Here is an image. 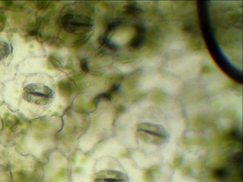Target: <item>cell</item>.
Here are the masks:
<instances>
[{
  "mask_svg": "<svg viewBox=\"0 0 243 182\" xmlns=\"http://www.w3.org/2000/svg\"><path fill=\"white\" fill-rule=\"evenodd\" d=\"M201 56L198 54H190L184 56L178 61L169 63L166 70L168 72L177 75L183 74L184 77L191 78L194 77L198 72V68L196 65L200 62Z\"/></svg>",
  "mask_w": 243,
  "mask_h": 182,
  "instance_id": "cell-1",
  "label": "cell"
},
{
  "mask_svg": "<svg viewBox=\"0 0 243 182\" xmlns=\"http://www.w3.org/2000/svg\"><path fill=\"white\" fill-rule=\"evenodd\" d=\"M23 98L28 103L44 106L49 104L53 97L52 90L47 86L31 84L26 86L23 91Z\"/></svg>",
  "mask_w": 243,
  "mask_h": 182,
  "instance_id": "cell-2",
  "label": "cell"
},
{
  "mask_svg": "<svg viewBox=\"0 0 243 182\" xmlns=\"http://www.w3.org/2000/svg\"><path fill=\"white\" fill-rule=\"evenodd\" d=\"M60 23L66 31L75 34H85L90 31L92 27L91 18L73 14H67L62 17Z\"/></svg>",
  "mask_w": 243,
  "mask_h": 182,
  "instance_id": "cell-3",
  "label": "cell"
},
{
  "mask_svg": "<svg viewBox=\"0 0 243 182\" xmlns=\"http://www.w3.org/2000/svg\"><path fill=\"white\" fill-rule=\"evenodd\" d=\"M140 129H142L140 139L148 144L161 145L165 143L168 140V137L163 129L157 128L151 125H145Z\"/></svg>",
  "mask_w": 243,
  "mask_h": 182,
  "instance_id": "cell-4",
  "label": "cell"
},
{
  "mask_svg": "<svg viewBox=\"0 0 243 182\" xmlns=\"http://www.w3.org/2000/svg\"><path fill=\"white\" fill-rule=\"evenodd\" d=\"M96 182H129V178L125 174L120 171L107 170L99 174Z\"/></svg>",
  "mask_w": 243,
  "mask_h": 182,
  "instance_id": "cell-5",
  "label": "cell"
},
{
  "mask_svg": "<svg viewBox=\"0 0 243 182\" xmlns=\"http://www.w3.org/2000/svg\"><path fill=\"white\" fill-rule=\"evenodd\" d=\"M161 79L157 73H152L145 76L140 80L137 89L140 91H149L158 86H159Z\"/></svg>",
  "mask_w": 243,
  "mask_h": 182,
  "instance_id": "cell-6",
  "label": "cell"
},
{
  "mask_svg": "<svg viewBox=\"0 0 243 182\" xmlns=\"http://www.w3.org/2000/svg\"><path fill=\"white\" fill-rule=\"evenodd\" d=\"M203 81L208 90H213L222 86L224 82V78L222 75L217 73L204 77Z\"/></svg>",
  "mask_w": 243,
  "mask_h": 182,
  "instance_id": "cell-7",
  "label": "cell"
},
{
  "mask_svg": "<svg viewBox=\"0 0 243 182\" xmlns=\"http://www.w3.org/2000/svg\"><path fill=\"white\" fill-rule=\"evenodd\" d=\"M159 86L165 93L170 95L176 94L179 89L178 83L171 79H165L161 81Z\"/></svg>",
  "mask_w": 243,
  "mask_h": 182,
  "instance_id": "cell-8",
  "label": "cell"
},
{
  "mask_svg": "<svg viewBox=\"0 0 243 182\" xmlns=\"http://www.w3.org/2000/svg\"><path fill=\"white\" fill-rule=\"evenodd\" d=\"M212 174L215 179L219 180H222L226 179L228 177L229 171L227 168L221 167L214 169Z\"/></svg>",
  "mask_w": 243,
  "mask_h": 182,
  "instance_id": "cell-9",
  "label": "cell"
},
{
  "mask_svg": "<svg viewBox=\"0 0 243 182\" xmlns=\"http://www.w3.org/2000/svg\"><path fill=\"white\" fill-rule=\"evenodd\" d=\"M230 161L232 163L238 167H242L243 155L241 152H236L232 154L230 157Z\"/></svg>",
  "mask_w": 243,
  "mask_h": 182,
  "instance_id": "cell-10",
  "label": "cell"
},
{
  "mask_svg": "<svg viewBox=\"0 0 243 182\" xmlns=\"http://www.w3.org/2000/svg\"><path fill=\"white\" fill-rule=\"evenodd\" d=\"M161 61V58L159 57H155L153 58H151V60H147L144 64V65L147 67H155L156 66L158 65L160 63Z\"/></svg>",
  "mask_w": 243,
  "mask_h": 182,
  "instance_id": "cell-11",
  "label": "cell"
},
{
  "mask_svg": "<svg viewBox=\"0 0 243 182\" xmlns=\"http://www.w3.org/2000/svg\"><path fill=\"white\" fill-rule=\"evenodd\" d=\"M184 47V43L178 41H174L170 44V49L172 50H182Z\"/></svg>",
  "mask_w": 243,
  "mask_h": 182,
  "instance_id": "cell-12",
  "label": "cell"
},
{
  "mask_svg": "<svg viewBox=\"0 0 243 182\" xmlns=\"http://www.w3.org/2000/svg\"><path fill=\"white\" fill-rule=\"evenodd\" d=\"M81 67L83 71H84V72H88L89 71V69H88V65H87V63H86L85 60H81Z\"/></svg>",
  "mask_w": 243,
  "mask_h": 182,
  "instance_id": "cell-13",
  "label": "cell"
},
{
  "mask_svg": "<svg viewBox=\"0 0 243 182\" xmlns=\"http://www.w3.org/2000/svg\"><path fill=\"white\" fill-rule=\"evenodd\" d=\"M133 69V66L131 65H125L122 67V71L124 72H129L132 71Z\"/></svg>",
  "mask_w": 243,
  "mask_h": 182,
  "instance_id": "cell-14",
  "label": "cell"
},
{
  "mask_svg": "<svg viewBox=\"0 0 243 182\" xmlns=\"http://www.w3.org/2000/svg\"><path fill=\"white\" fill-rule=\"evenodd\" d=\"M139 105H140V106H142L143 108H145V107H147L148 106H149L150 105V102L148 100H143V101L140 102Z\"/></svg>",
  "mask_w": 243,
  "mask_h": 182,
  "instance_id": "cell-15",
  "label": "cell"
}]
</instances>
